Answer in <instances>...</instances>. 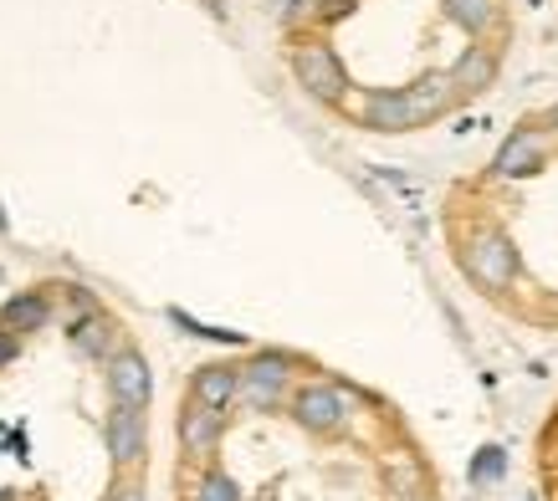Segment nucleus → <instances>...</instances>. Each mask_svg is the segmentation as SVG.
<instances>
[{
    "mask_svg": "<svg viewBox=\"0 0 558 501\" xmlns=\"http://www.w3.org/2000/svg\"><path fill=\"white\" fill-rule=\"evenodd\" d=\"M457 108V87L446 72H430L421 83L410 87H395V93H374L364 102V123L374 134H410V129H425Z\"/></svg>",
    "mask_w": 558,
    "mask_h": 501,
    "instance_id": "nucleus-1",
    "label": "nucleus"
},
{
    "mask_svg": "<svg viewBox=\"0 0 558 501\" xmlns=\"http://www.w3.org/2000/svg\"><path fill=\"white\" fill-rule=\"evenodd\" d=\"M461 267H466V277H472L476 286H487V292H508L512 282H518V246H512L508 231H497V225H482V231H472V241H466V256H461Z\"/></svg>",
    "mask_w": 558,
    "mask_h": 501,
    "instance_id": "nucleus-2",
    "label": "nucleus"
},
{
    "mask_svg": "<svg viewBox=\"0 0 558 501\" xmlns=\"http://www.w3.org/2000/svg\"><path fill=\"white\" fill-rule=\"evenodd\" d=\"M288 379H292V358H288V353H282V349H262V353H252V358L241 364L236 400L246 404V410H256V415H267V410H277V404H282Z\"/></svg>",
    "mask_w": 558,
    "mask_h": 501,
    "instance_id": "nucleus-3",
    "label": "nucleus"
},
{
    "mask_svg": "<svg viewBox=\"0 0 558 501\" xmlns=\"http://www.w3.org/2000/svg\"><path fill=\"white\" fill-rule=\"evenodd\" d=\"M292 72H298V83L318 102L349 98V72H343L339 51L328 47V41H298V47H292Z\"/></svg>",
    "mask_w": 558,
    "mask_h": 501,
    "instance_id": "nucleus-4",
    "label": "nucleus"
},
{
    "mask_svg": "<svg viewBox=\"0 0 558 501\" xmlns=\"http://www.w3.org/2000/svg\"><path fill=\"white\" fill-rule=\"evenodd\" d=\"M292 419L307 435H339L349 425V400L339 384H303L292 394Z\"/></svg>",
    "mask_w": 558,
    "mask_h": 501,
    "instance_id": "nucleus-5",
    "label": "nucleus"
},
{
    "mask_svg": "<svg viewBox=\"0 0 558 501\" xmlns=\"http://www.w3.org/2000/svg\"><path fill=\"white\" fill-rule=\"evenodd\" d=\"M102 374H108V394H113V404H129V410H149L154 400V374H149V358L138 349H119L108 364H102Z\"/></svg>",
    "mask_w": 558,
    "mask_h": 501,
    "instance_id": "nucleus-6",
    "label": "nucleus"
},
{
    "mask_svg": "<svg viewBox=\"0 0 558 501\" xmlns=\"http://www.w3.org/2000/svg\"><path fill=\"white\" fill-rule=\"evenodd\" d=\"M102 440H108L113 466H138V461H144V445H149V419H144V410L113 404V410H108V425H102Z\"/></svg>",
    "mask_w": 558,
    "mask_h": 501,
    "instance_id": "nucleus-7",
    "label": "nucleus"
},
{
    "mask_svg": "<svg viewBox=\"0 0 558 501\" xmlns=\"http://www.w3.org/2000/svg\"><path fill=\"white\" fill-rule=\"evenodd\" d=\"M538 169H543V134H533V129H512L502 138V149L492 154V174L497 180H527Z\"/></svg>",
    "mask_w": 558,
    "mask_h": 501,
    "instance_id": "nucleus-8",
    "label": "nucleus"
},
{
    "mask_svg": "<svg viewBox=\"0 0 558 501\" xmlns=\"http://www.w3.org/2000/svg\"><path fill=\"white\" fill-rule=\"evenodd\" d=\"M220 430H226V410H210V404H195V400L180 410V445H185L190 455L216 451Z\"/></svg>",
    "mask_w": 558,
    "mask_h": 501,
    "instance_id": "nucleus-9",
    "label": "nucleus"
},
{
    "mask_svg": "<svg viewBox=\"0 0 558 501\" xmlns=\"http://www.w3.org/2000/svg\"><path fill=\"white\" fill-rule=\"evenodd\" d=\"M72 349L87 353V358H98V364H108V358L119 353V322L108 318L102 307H93V313H83V318H72Z\"/></svg>",
    "mask_w": 558,
    "mask_h": 501,
    "instance_id": "nucleus-10",
    "label": "nucleus"
},
{
    "mask_svg": "<svg viewBox=\"0 0 558 501\" xmlns=\"http://www.w3.org/2000/svg\"><path fill=\"white\" fill-rule=\"evenodd\" d=\"M51 322V297L47 292H16V297H5V307H0V333H41Z\"/></svg>",
    "mask_w": 558,
    "mask_h": 501,
    "instance_id": "nucleus-11",
    "label": "nucleus"
},
{
    "mask_svg": "<svg viewBox=\"0 0 558 501\" xmlns=\"http://www.w3.org/2000/svg\"><path fill=\"white\" fill-rule=\"evenodd\" d=\"M236 379H241L236 364H201L195 379H190V400L210 404V410H231L236 404Z\"/></svg>",
    "mask_w": 558,
    "mask_h": 501,
    "instance_id": "nucleus-12",
    "label": "nucleus"
},
{
    "mask_svg": "<svg viewBox=\"0 0 558 501\" xmlns=\"http://www.w3.org/2000/svg\"><path fill=\"white\" fill-rule=\"evenodd\" d=\"M446 77H451V87H457V98H472V93L492 87V77H497V51L492 47H466V57H461Z\"/></svg>",
    "mask_w": 558,
    "mask_h": 501,
    "instance_id": "nucleus-13",
    "label": "nucleus"
},
{
    "mask_svg": "<svg viewBox=\"0 0 558 501\" xmlns=\"http://www.w3.org/2000/svg\"><path fill=\"white\" fill-rule=\"evenodd\" d=\"M440 5H446V16L457 21L466 36H476V41L502 26V5H497V0H440Z\"/></svg>",
    "mask_w": 558,
    "mask_h": 501,
    "instance_id": "nucleus-14",
    "label": "nucleus"
},
{
    "mask_svg": "<svg viewBox=\"0 0 558 501\" xmlns=\"http://www.w3.org/2000/svg\"><path fill=\"white\" fill-rule=\"evenodd\" d=\"M508 476V451L502 445H482V451L472 455V466H466V481L472 486H492Z\"/></svg>",
    "mask_w": 558,
    "mask_h": 501,
    "instance_id": "nucleus-15",
    "label": "nucleus"
},
{
    "mask_svg": "<svg viewBox=\"0 0 558 501\" xmlns=\"http://www.w3.org/2000/svg\"><path fill=\"white\" fill-rule=\"evenodd\" d=\"M170 322H174V328H185L190 338H210V343H231V349H241V343H246V333H231V328H210V322L190 318L185 307H170Z\"/></svg>",
    "mask_w": 558,
    "mask_h": 501,
    "instance_id": "nucleus-16",
    "label": "nucleus"
},
{
    "mask_svg": "<svg viewBox=\"0 0 558 501\" xmlns=\"http://www.w3.org/2000/svg\"><path fill=\"white\" fill-rule=\"evenodd\" d=\"M195 501H241V486L231 481L226 471H210V476L201 481V497Z\"/></svg>",
    "mask_w": 558,
    "mask_h": 501,
    "instance_id": "nucleus-17",
    "label": "nucleus"
},
{
    "mask_svg": "<svg viewBox=\"0 0 558 501\" xmlns=\"http://www.w3.org/2000/svg\"><path fill=\"white\" fill-rule=\"evenodd\" d=\"M313 5H318V21H343L359 0H313Z\"/></svg>",
    "mask_w": 558,
    "mask_h": 501,
    "instance_id": "nucleus-18",
    "label": "nucleus"
},
{
    "mask_svg": "<svg viewBox=\"0 0 558 501\" xmlns=\"http://www.w3.org/2000/svg\"><path fill=\"white\" fill-rule=\"evenodd\" d=\"M16 353H21V338L16 333H0V368L16 364Z\"/></svg>",
    "mask_w": 558,
    "mask_h": 501,
    "instance_id": "nucleus-19",
    "label": "nucleus"
},
{
    "mask_svg": "<svg viewBox=\"0 0 558 501\" xmlns=\"http://www.w3.org/2000/svg\"><path fill=\"white\" fill-rule=\"evenodd\" d=\"M113 501H149V497H144V486H123V491H113Z\"/></svg>",
    "mask_w": 558,
    "mask_h": 501,
    "instance_id": "nucleus-20",
    "label": "nucleus"
},
{
    "mask_svg": "<svg viewBox=\"0 0 558 501\" xmlns=\"http://www.w3.org/2000/svg\"><path fill=\"white\" fill-rule=\"evenodd\" d=\"M5 225H11V220H5V205H0V231H5Z\"/></svg>",
    "mask_w": 558,
    "mask_h": 501,
    "instance_id": "nucleus-21",
    "label": "nucleus"
},
{
    "mask_svg": "<svg viewBox=\"0 0 558 501\" xmlns=\"http://www.w3.org/2000/svg\"><path fill=\"white\" fill-rule=\"evenodd\" d=\"M554 129H558V108H554Z\"/></svg>",
    "mask_w": 558,
    "mask_h": 501,
    "instance_id": "nucleus-22",
    "label": "nucleus"
},
{
    "mask_svg": "<svg viewBox=\"0 0 558 501\" xmlns=\"http://www.w3.org/2000/svg\"><path fill=\"white\" fill-rule=\"evenodd\" d=\"M527 501H533V497H527Z\"/></svg>",
    "mask_w": 558,
    "mask_h": 501,
    "instance_id": "nucleus-23",
    "label": "nucleus"
}]
</instances>
